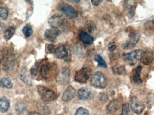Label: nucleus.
Masks as SVG:
<instances>
[{"label": "nucleus", "instance_id": "39", "mask_svg": "<svg viewBox=\"0 0 154 115\" xmlns=\"http://www.w3.org/2000/svg\"><path fill=\"white\" fill-rule=\"evenodd\" d=\"M3 26V24L2 23H0V30L2 29Z\"/></svg>", "mask_w": 154, "mask_h": 115}, {"label": "nucleus", "instance_id": "41", "mask_svg": "<svg viewBox=\"0 0 154 115\" xmlns=\"http://www.w3.org/2000/svg\"><path fill=\"white\" fill-rule=\"evenodd\" d=\"M0 71H1V70H0Z\"/></svg>", "mask_w": 154, "mask_h": 115}, {"label": "nucleus", "instance_id": "19", "mask_svg": "<svg viewBox=\"0 0 154 115\" xmlns=\"http://www.w3.org/2000/svg\"><path fill=\"white\" fill-rule=\"evenodd\" d=\"M143 67L139 66L135 70L134 74L133 76V80L136 84H140L143 83V80L141 77V72Z\"/></svg>", "mask_w": 154, "mask_h": 115}, {"label": "nucleus", "instance_id": "33", "mask_svg": "<svg viewBox=\"0 0 154 115\" xmlns=\"http://www.w3.org/2000/svg\"><path fill=\"white\" fill-rule=\"evenodd\" d=\"M57 46L53 45V44H49L47 47V50L49 53L50 54H54L56 50Z\"/></svg>", "mask_w": 154, "mask_h": 115}, {"label": "nucleus", "instance_id": "30", "mask_svg": "<svg viewBox=\"0 0 154 115\" xmlns=\"http://www.w3.org/2000/svg\"><path fill=\"white\" fill-rule=\"evenodd\" d=\"M144 27L147 30H154V19L146 22L145 23Z\"/></svg>", "mask_w": 154, "mask_h": 115}, {"label": "nucleus", "instance_id": "6", "mask_svg": "<svg viewBox=\"0 0 154 115\" xmlns=\"http://www.w3.org/2000/svg\"><path fill=\"white\" fill-rule=\"evenodd\" d=\"M91 74L90 69L88 67H83L76 72L75 80L79 83H86L90 77Z\"/></svg>", "mask_w": 154, "mask_h": 115}, {"label": "nucleus", "instance_id": "24", "mask_svg": "<svg viewBox=\"0 0 154 115\" xmlns=\"http://www.w3.org/2000/svg\"><path fill=\"white\" fill-rule=\"evenodd\" d=\"M15 28L10 27L6 30L4 33V38L6 40H9L12 38L15 33Z\"/></svg>", "mask_w": 154, "mask_h": 115}, {"label": "nucleus", "instance_id": "23", "mask_svg": "<svg viewBox=\"0 0 154 115\" xmlns=\"http://www.w3.org/2000/svg\"><path fill=\"white\" fill-rule=\"evenodd\" d=\"M13 84L10 79L4 77L0 80V86L2 88L11 89L12 87Z\"/></svg>", "mask_w": 154, "mask_h": 115}, {"label": "nucleus", "instance_id": "14", "mask_svg": "<svg viewBox=\"0 0 154 115\" xmlns=\"http://www.w3.org/2000/svg\"><path fill=\"white\" fill-rule=\"evenodd\" d=\"M140 61L144 65H151L154 62V55L152 51L146 50L143 52Z\"/></svg>", "mask_w": 154, "mask_h": 115}, {"label": "nucleus", "instance_id": "37", "mask_svg": "<svg viewBox=\"0 0 154 115\" xmlns=\"http://www.w3.org/2000/svg\"><path fill=\"white\" fill-rule=\"evenodd\" d=\"M28 115H42V114L38 112H32L29 113Z\"/></svg>", "mask_w": 154, "mask_h": 115}, {"label": "nucleus", "instance_id": "4", "mask_svg": "<svg viewBox=\"0 0 154 115\" xmlns=\"http://www.w3.org/2000/svg\"><path fill=\"white\" fill-rule=\"evenodd\" d=\"M37 88L42 99L44 102H52L57 98V94L51 89L42 86H38Z\"/></svg>", "mask_w": 154, "mask_h": 115}, {"label": "nucleus", "instance_id": "32", "mask_svg": "<svg viewBox=\"0 0 154 115\" xmlns=\"http://www.w3.org/2000/svg\"><path fill=\"white\" fill-rule=\"evenodd\" d=\"M135 1H126L125 5L127 9H130V11L131 10H134V7H135Z\"/></svg>", "mask_w": 154, "mask_h": 115}, {"label": "nucleus", "instance_id": "18", "mask_svg": "<svg viewBox=\"0 0 154 115\" xmlns=\"http://www.w3.org/2000/svg\"><path fill=\"white\" fill-rule=\"evenodd\" d=\"M120 103L118 100H113L107 106L106 109L108 113H115L120 108Z\"/></svg>", "mask_w": 154, "mask_h": 115}, {"label": "nucleus", "instance_id": "9", "mask_svg": "<svg viewBox=\"0 0 154 115\" xmlns=\"http://www.w3.org/2000/svg\"><path fill=\"white\" fill-rule=\"evenodd\" d=\"M140 35L136 32H131L129 35V39L122 45V48L124 50L131 49L135 47L140 39Z\"/></svg>", "mask_w": 154, "mask_h": 115}, {"label": "nucleus", "instance_id": "21", "mask_svg": "<svg viewBox=\"0 0 154 115\" xmlns=\"http://www.w3.org/2000/svg\"><path fill=\"white\" fill-rule=\"evenodd\" d=\"M113 71L115 74L119 76H125L127 73L125 67L121 64H117L114 66Z\"/></svg>", "mask_w": 154, "mask_h": 115}, {"label": "nucleus", "instance_id": "12", "mask_svg": "<svg viewBox=\"0 0 154 115\" xmlns=\"http://www.w3.org/2000/svg\"><path fill=\"white\" fill-rule=\"evenodd\" d=\"M131 108L132 111L137 114H140L144 109L145 106L140 102L138 98L136 97H133L131 99Z\"/></svg>", "mask_w": 154, "mask_h": 115}, {"label": "nucleus", "instance_id": "7", "mask_svg": "<svg viewBox=\"0 0 154 115\" xmlns=\"http://www.w3.org/2000/svg\"><path fill=\"white\" fill-rule=\"evenodd\" d=\"M55 58L59 59L68 61L69 60V50L68 48L64 45H60L56 47L54 53Z\"/></svg>", "mask_w": 154, "mask_h": 115}, {"label": "nucleus", "instance_id": "15", "mask_svg": "<svg viewBox=\"0 0 154 115\" xmlns=\"http://www.w3.org/2000/svg\"><path fill=\"white\" fill-rule=\"evenodd\" d=\"M75 89L72 86H69L63 93L62 100L66 103L69 102L75 97Z\"/></svg>", "mask_w": 154, "mask_h": 115}, {"label": "nucleus", "instance_id": "25", "mask_svg": "<svg viewBox=\"0 0 154 115\" xmlns=\"http://www.w3.org/2000/svg\"><path fill=\"white\" fill-rule=\"evenodd\" d=\"M22 32L26 38H28L30 37L33 33V30L31 26L29 24H27L23 29Z\"/></svg>", "mask_w": 154, "mask_h": 115}, {"label": "nucleus", "instance_id": "5", "mask_svg": "<svg viewBox=\"0 0 154 115\" xmlns=\"http://www.w3.org/2000/svg\"><path fill=\"white\" fill-rule=\"evenodd\" d=\"M143 51L141 50H137L123 55V59L125 62L130 66H134L140 60Z\"/></svg>", "mask_w": 154, "mask_h": 115}, {"label": "nucleus", "instance_id": "26", "mask_svg": "<svg viewBox=\"0 0 154 115\" xmlns=\"http://www.w3.org/2000/svg\"><path fill=\"white\" fill-rule=\"evenodd\" d=\"M94 59L97 62L98 66L99 67H102L103 68H107V67L106 63L105 60L100 55L96 56Z\"/></svg>", "mask_w": 154, "mask_h": 115}, {"label": "nucleus", "instance_id": "20", "mask_svg": "<svg viewBox=\"0 0 154 115\" xmlns=\"http://www.w3.org/2000/svg\"><path fill=\"white\" fill-rule=\"evenodd\" d=\"M10 101L5 97L0 98V112L4 113L7 112L10 107Z\"/></svg>", "mask_w": 154, "mask_h": 115}, {"label": "nucleus", "instance_id": "36", "mask_svg": "<svg viewBox=\"0 0 154 115\" xmlns=\"http://www.w3.org/2000/svg\"><path fill=\"white\" fill-rule=\"evenodd\" d=\"M135 11L134 10H131V11H129L128 13V18H131L134 15Z\"/></svg>", "mask_w": 154, "mask_h": 115}, {"label": "nucleus", "instance_id": "27", "mask_svg": "<svg viewBox=\"0 0 154 115\" xmlns=\"http://www.w3.org/2000/svg\"><path fill=\"white\" fill-rule=\"evenodd\" d=\"M8 14V10L5 7H0V18L3 20L7 19Z\"/></svg>", "mask_w": 154, "mask_h": 115}, {"label": "nucleus", "instance_id": "40", "mask_svg": "<svg viewBox=\"0 0 154 115\" xmlns=\"http://www.w3.org/2000/svg\"></svg>", "mask_w": 154, "mask_h": 115}, {"label": "nucleus", "instance_id": "2", "mask_svg": "<svg viewBox=\"0 0 154 115\" xmlns=\"http://www.w3.org/2000/svg\"><path fill=\"white\" fill-rule=\"evenodd\" d=\"M107 84V79L106 76L100 71L94 73L91 79L90 85L97 88H105Z\"/></svg>", "mask_w": 154, "mask_h": 115}, {"label": "nucleus", "instance_id": "10", "mask_svg": "<svg viewBox=\"0 0 154 115\" xmlns=\"http://www.w3.org/2000/svg\"><path fill=\"white\" fill-rule=\"evenodd\" d=\"M57 78L59 83L64 85L67 84L70 81V70L67 67L62 68L59 71Z\"/></svg>", "mask_w": 154, "mask_h": 115}, {"label": "nucleus", "instance_id": "28", "mask_svg": "<svg viewBox=\"0 0 154 115\" xmlns=\"http://www.w3.org/2000/svg\"><path fill=\"white\" fill-rule=\"evenodd\" d=\"M130 114V108L129 104L127 103L123 104L122 108V113L121 115H129Z\"/></svg>", "mask_w": 154, "mask_h": 115}, {"label": "nucleus", "instance_id": "35", "mask_svg": "<svg viewBox=\"0 0 154 115\" xmlns=\"http://www.w3.org/2000/svg\"><path fill=\"white\" fill-rule=\"evenodd\" d=\"M101 2H102V1H100V0H93L91 1L92 5L94 6H98Z\"/></svg>", "mask_w": 154, "mask_h": 115}, {"label": "nucleus", "instance_id": "11", "mask_svg": "<svg viewBox=\"0 0 154 115\" xmlns=\"http://www.w3.org/2000/svg\"><path fill=\"white\" fill-rule=\"evenodd\" d=\"M60 11L70 19H74L78 16V13L73 6L68 4L63 3L60 7Z\"/></svg>", "mask_w": 154, "mask_h": 115}, {"label": "nucleus", "instance_id": "38", "mask_svg": "<svg viewBox=\"0 0 154 115\" xmlns=\"http://www.w3.org/2000/svg\"><path fill=\"white\" fill-rule=\"evenodd\" d=\"M69 2H75V3H78L79 2V1H77V0H75V1H69Z\"/></svg>", "mask_w": 154, "mask_h": 115}, {"label": "nucleus", "instance_id": "17", "mask_svg": "<svg viewBox=\"0 0 154 115\" xmlns=\"http://www.w3.org/2000/svg\"><path fill=\"white\" fill-rule=\"evenodd\" d=\"M79 37L81 41L86 45H91L94 42V38L85 32H81Z\"/></svg>", "mask_w": 154, "mask_h": 115}, {"label": "nucleus", "instance_id": "34", "mask_svg": "<svg viewBox=\"0 0 154 115\" xmlns=\"http://www.w3.org/2000/svg\"><path fill=\"white\" fill-rule=\"evenodd\" d=\"M117 49V46L115 43L114 42H110L109 43L108 46V49L109 51L110 52L114 51Z\"/></svg>", "mask_w": 154, "mask_h": 115}, {"label": "nucleus", "instance_id": "3", "mask_svg": "<svg viewBox=\"0 0 154 115\" xmlns=\"http://www.w3.org/2000/svg\"><path fill=\"white\" fill-rule=\"evenodd\" d=\"M49 25L52 28L59 29H65L68 25L67 20L62 14H56L49 19L48 21Z\"/></svg>", "mask_w": 154, "mask_h": 115}, {"label": "nucleus", "instance_id": "1", "mask_svg": "<svg viewBox=\"0 0 154 115\" xmlns=\"http://www.w3.org/2000/svg\"><path fill=\"white\" fill-rule=\"evenodd\" d=\"M58 69L56 63L48 62L43 64L41 68L40 73L42 78L46 80L50 79L58 73Z\"/></svg>", "mask_w": 154, "mask_h": 115}, {"label": "nucleus", "instance_id": "31", "mask_svg": "<svg viewBox=\"0 0 154 115\" xmlns=\"http://www.w3.org/2000/svg\"><path fill=\"white\" fill-rule=\"evenodd\" d=\"M75 115H89V112L85 108L80 107L77 109Z\"/></svg>", "mask_w": 154, "mask_h": 115}, {"label": "nucleus", "instance_id": "22", "mask_svg": "<svg viewBox=\"0 0 154 115\" xmlns=\"http://www.w3.org/2000/svg\"><path fill=\"white\" fill-rule=\"evenodd\" d=\"M26 109V105L22 101H19L15 105V111L18 115H22Z\"/></svg>", "mask_w": 154, "mask_h": 115}, {"label": "nucleus", "instance_id": "13", "mask_svg": "<svg viewBox=\"0 0 154 115\" xmlns=\"http://www.w3.org/2000/svg\"><path fill=\"white\" fill-rule=\"evenodd\" d=\"M60 33V31L59 29L52 28L45 31L44 37L48 41H53L57 39Z\"/></svg>", "mask_w": 154, "mask_h": 115}, {"label": "nucleus", "instance_id": "16", "mask_svg": "<svg viewBox=\"0 0 154 115\" xmlns=\"http://www.w3.org/2000/svg\"><path fill=\"white\" fill-rule=\"evenodd\" d=\"M20 79L25 84L28 86H32V80L30 74L27 68H23L21 71Z\"/></svg>", "mask_w": 154, "mask_h": 115}, {"label": "nucleus", "instance_id": "8", "mask_svg": "<svg viewBox=\"0 0 154 115\" xmlns=\"http://www.w3.org/2000/svg\"><path fill=\"white\" fill-rule=\"evenodd\" d=\"M95 91L90 88L83 87L80 89L77 92V97L82 100H88L92 99L95 96Z\"/></svg>", "mask_w": 154, "mask_h": 115}, {"label": "nucleus", "instance_id": "29", "mask_svg": "<svg viewBox=\"0 0 154 115\" xmlns=\"http://www.w3.org/2000/svg\"><path fill=\"white\" fill-rule=\"evenodd\" d=\"M87 27L88 30L90 33L93 32L95 30L96 26L95 23L92 21H88L87 22Z\"/></svg>", "mask_w": 154, "mask_h": 115}]
</instances>
